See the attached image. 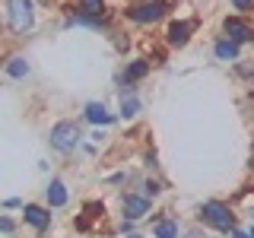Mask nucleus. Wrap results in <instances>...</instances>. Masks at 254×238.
<instances>
[{"label":"nucleus","mask_w":254,"mask_h":238,"mask_svg":"<svg viewBox=\"0 0 254 238\" xmlns=\"http://www.w3.org/2000/svg\"><path fill=\"white\" fill-rule=\"evenodd\" d=\"M200 219L206 222V226H213V229H232L235 226V216H232V210H229L226 203H219V200H210V203H203L200 206Z\"/></svg>","instance_id":"f257e3e1"},{"label":"nucleus","mask_w":254,"mask_h":238,"mask_svg":"<svg viewBox=\"0 0 254 238\" xmlns=\"http://www.w3.org/2000/svg\"><path fill=\"white\" fill-rule=\"evenodd\" d=\"M79 124L76 121H61V124H54L51 127V146L54 149H61V153H70V149L79 143Z\"/></svg>","instance_id":"f03ea898"},{"label":"nucleus","mask_w":254,"mask_h":238,"mask_svg":"<svg viewBox=\"0 0 254 238\" xmlns=\"http://www.w3.org/2000/svg\"><path fill=\"white\" fill-rule=\"evenodd\" d=\"M6 16H10V29L13 32H29L32 22H35V10H32L29 0H10Z\"/></svg>","instance_id":"7ed1b4c3"},{"label":"nucleus","mask_w":254,"mask_h":238,"mask_svg":"<svg viewBox=\"0 0 254 238\" xmlns=\"http://www.w3.org/2000/svg\"><path fill=\"white\" fill-rule=\"evenodd\" d=\"M127 16H130L133 22H159L165 16V0H143V3L130 6Z\"/></svg>","instance_id":"20e7f679"},{"label":"nucleus","mask_w":254,"mask_h":238,"mask_svg":"<svg viewBox=\"0 0 254 238\" xmlns=\"http://www.w3.org/2000/svg\"><path fill=\"white\" fill-rule=\"evenodd\" d=\"M222 29H226L229 42H235V45H238V42H248V38H254V29H251L245 19H235V16L222 22Z\"/></svg>","instance_id":"39448f33"},{"label":"nucleus","mask_w":254,"mask_h":238,"mask_svg":"<svg viewBox=\"0 0 254 238\" xmlns=\"http://www.w3.org/2000/svg\"><path fill=\"white\" fill-rule=\"evenodd\" d=\"M190 32H194V22H188V19L172 22V26H169V45L172 48H185L188 38H190Z\"/></svg>","instance_id":"423d86ee"},{"label":"nucleus","mask_w":254,"mask_h":238,"mask_svg":"<svg viewBox=\"0 0 254 238\" xmlns=\"http://www.w3.org/2000/svg\"><path fill=\"white\" fill-rule=\"evenodd\" d=\"M146 213H149V200H146V197H133L130 194L124 200V216L127 219H143Z\"/></svg>","instance_id":"0eeeda50"},{"label":"nucleus","mask_w":254,"mask_h":238,"mask_svg":"<svg viewBox=\"0 0 254 238\" xmlns=\"http://www.w3.org/2000/svg\"><path fill=\"white\" fill-rule=\"evenodd\" d=\"M26 222H32L38 232H45V229L51 226V213L42 210V206H35V203H26Z\"/></svg>","instance_id":"6e6552de"},{"label":"nucleus","mask_w":254,"mask_h":238,"mask_svg":"<svg viewBox=\"0 0 254 238\" xmlns=\"http://www.w3.org/2000/svg\"><path fill=\"white\" fill-rule=\"evenodd\" d=\"M79 13H83L86 19L99 22L102 16H105V0H79Z\"/></svg>","instance_id":"1a4fd4ad"},{"label":"nucleus","mask_w":254,"mask_h":238,"mask_svg":"<svg viewBox=\"0 0 254 238\" xmlns=\"http://www.w3.org/2000/svg\"><path fill=\"white\" fill-rule=\"evenodd\" d=\"M86 118H89L92 124H111V115L105 111V105H99V102H89V105H86Z\"/></svg>","instance_id":"9d476101"},{"label":"nucleus","mask_w":254,"mask_h":238,"mask_svg":"<svg viewBox=\"0 0 254 238\" xmlns=\"http://www.w3.org/2000/svg\"><path fill=\"white\" fill-rule=\"evenodd\" d=\"M48 203L51 206L67 203V187H64V181H51V187H48Z\"/></svg>","instance_id":"9b49d317"},{"label":"nucleus","mask_w":254,"mask_h":238,"mask_svg":"<svg viewBox=\"0 0 254 238\" xmlns=\"http://www.w3.org/2000/svg\"><path fill=\"white\" fill-rule=\"evenodd\" d=\"M146 73H149V63L146 60H133V63H127L124 79H127V83H133V79H143Z\"/></svg>","instance_id":"f8f14e48"},{"label":"nucleus","mask_w":254,"mask_h":238,"mask_svg":"<svg viewBox=\"0 0 254 238\" xmlns=\"http://www.w3.org/2000/svg\"><path fill=\"white\" fill-rule=\"evenodd\" d=\"M29 73V60L26 58H13L10 63H6V76H13V79H22Z\"/></svg>","instance_id":"ddd939ff"},{"label":"nucleus","mask_w":254,"mask_h":238,"mask_svg":"<svg viewBox=\"0 0 254 238\" xmlns=\"http://www.w3.org/2000/svg\"><path fill=\"white\" fill-rule=\"evenodd\" d=\"M216 58L219 60H235L238 58V45L235 42H219L216 45Z\"/></svg>","instance_id":"4468645a"},{"label":"nucleus","mask_w":254,"mask_h":238,"mask_svg":"<svg viewBox=\"0 0 254 238\" xmlns=\"http://www.w3.org/2000/svg\"><path fill=\"white\" fill-rule=\"evenodd\" d=\"M156 238H178V222L162 219V222L156 226Z\"/></svg>","instance_id":"2eb2a0df"},{"label":"nucleus","mask_w":254,"mask_h":238,"mask_svg":"<svg viewBox=\"0 0 254 238\" xmlns=\"http://www.w3.org/2000/svg\"><path fill=\"white\" fill-rule=\"evenodd\" d=\"M137 108H140V102L133 99V95H130V99H124L121 102V118H124V121H127V118H133V115H137Z\"/></svg>","instance_id":"dca6fc26"},{"label":"nucleus","mask_w":254,"mask_h":238,"mask_svg":"<svg viewBox=\"0 0 254 238\" xmlns=\"http://www.w3.org/2000/svg\"><path fill=\"white\" fill-rule=\"evenodd\" d=\"M238 10H254V0H232Z\"/></svg>","instance_id":"f3484780"},{"label":"nucleus","mask_w":254,"mask_h":238,"mask_svg":"<svg viewBox=\"0 0 254 238\" xmlns=\"http://www.w3.org/2000/svg\"><path fill=\"white\" fill-rule=\"evenodd\" d=\"M159 190H162V187H159V184H156V181H149V184H146V194H153V197H156V194H159Z\"/></svg>","instance_id":"a211bd4d"},{"label":"nucleus","mask_w":254,"mask_h":238,"mask_svg":"<svg viewBox=\"0 0 254 238\" xmlns=\"http://www.w3.org/2000/svg\"><path fill=\"white\" fill-rule=\"evenodd\" d=\"M232 238H251V235H245V232H232Z\"/></svg>","instance_id":"6ab92c4d"},{"label":"nucleus","mask_w":254,"mask_h":238,"mask_svg":"<svg viewBox=\"0 0 254 238\" xmlns=\"http://www.w3.org/2000/svg\"><path fill=\"white\" fill-rule=\"evenodd\" d=\"M127 238H140V235H127Z\"/></svg>","instance_id":"aec40b11"},{"label":"nucleus","mask_w":254,"mask_h":238,"mask_svg":"<svg viewBox=\"0 0 254 238\" xmlns=\"http://www.w3.org/2000/svg\"><path fill=\"white\" fill-rule=\"evenodd\" d=\"M251 238H254V232H251Z\"/></svg>","instance_id":"412c9836"}]
</instances>
